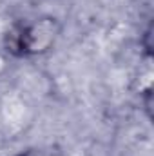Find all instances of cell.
<instances>
[{"label":"cell","instance_id":"1","mask_svg":"<svg viewBox=\"0 0 154 156\" xmlns=\"http://www.w3.org/2000/svg\"><path fill=\"white\" fill-rule=\"evenodd\" d=\"M22 156H53V153H47V151H29Z\"/></svg>","mask_w":154,"mask_h":156}]
</instances>
